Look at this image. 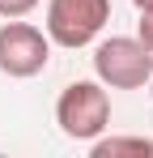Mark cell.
<instances>
[{"mask_svg": "<svg viewBox=\"0 0 153 158\" xmlns=\"http://www.w3.org/2000/svg\"><path fill=\"white\" fill-rule=\"evenodd\" d=\"M136 4V13H145V9H153V0H132Z\"/></svg>", "mask_w": 153, "mask_h": 158, "instance_id": "8", "label": "cell"}, {"mask_svg": "<svg viewBox=\"0 0 153 158\" xmlns=\"http://www.w3.org/2000/svg\"><path fill=\"white\" fill-rule=\"evenodd\" d=\"M136 39L153 52V9H145V13H140V22H136Z\"/></svg>", "mask_w": 153, "mask_h": 158, "instance_id": "7", "label": "cell"}, {"mask_svg": "<svg viewBox=\"0 0 153 158\" xmlns=\"http://www.w3.org/2000/svg\"><path fill=\"white\" fill-rule=\"evenodd\" d=\"M94 158H153V141L149 137H98L89 141Z\"/></svg>", "mask_w": 153, "mask_h": 158, "instance_id": "5", "label": "cell"}, {"mask_svg": "<svg viewBox=\"0 0 153 158\" xmlns=\"http://www.w3.org/2000/svg\"><path fill=\"white\" fill-rule=\"evenodd\" d=\"M94 77L106 90H145L153 77V52L132 34H111L94 47Z\"/></svg>", "mask_w": 153, "mask_h": 158, "instance_id": "2", "label": "cell"}, {"mask_svg": "<svg viewBox=\"0 0 153 158\" xmlns=\"http://www.w3.org/2000/svg\"><path fill=\"white\" fill-rule=\"evenodd\" d=\"M38 4H43V0H0V17H4V22H9V17H30Z\"/></svg>", "mask_w": 153, "mask_h": 158, "instance_id": "6", "label": "cell"}, {"mask_svg": "<svg viewBox=\"0 0 153 158\" xmlns=\"http://www.w3.org/2000/svg\"><path fill=\"white\" fill-rule=\"evenodd\" d=\"M111 22V0H47V39L64 52L89 47Z\"/></svg>", "mask_w": 153, "mask_h": 158, "instance_id": "3", "label": "cell"}, {"mask_svg": "<svg viewBox=\"0 0 153 158\" xmlns=\"http://www.w3.org/2000/svg\"><path fill=\"white\" fill-rule=\"evenodd\" d=\"M55 124L68 141H98L111 128V94L98 77L94 81H73L55 98Z\"/></svg>", "mask_w": 153, "mask_h": 158, "instance_id": "1", "label": "cell"}, {"mask_svg": "<svg viewBox=\"0 0 153 158\" xmlns=\"http://www.w3.org/2000/svg\"><path fill=\"white\" fill-rule=\"evenodd\" d=\"M51 43L47 30H38L34 22H22V17H9L0 26V73L4 77H38L51 60Z\"/></svg>", "mask_w": 153, "mask_h": 158, "instance_id": "4", "label": "cell"}, {"mask_svg": "<svg viewBox=\"0 0 153 158\" xmlns=\"http://www.w3.org/2000/svg\"><path fill=\"white\" fill-rule=\"evenodd\" d=\"M149 98H153V77H149Z\"/></svg>", "mask_w": 153, "mask_h": 158, "instance_id": "9", "label": "cell"}]
</instances>
